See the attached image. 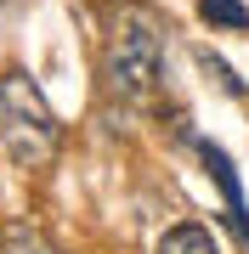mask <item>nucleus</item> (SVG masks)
Instances as JSON below:
<instances>
[{
  "instance_id": "obj_1",
  "label": "nucleus",
  "mask_w": 249,
  "mask_h": 254,
  "mask_svg": "<svg viewBox=\"0 0 249 254\" xmlns=\"http://www.w3.org/2000/svg\"><path fill=\"white\" fill-rule=\"evenodd\" d=\"M57 141H63V125H57L51 102L40 96V85L23 68H6L0 73V147H6V158L23 170H46Z\"/></svg>"
},
{
  "instance_id": "obj_2",
  "label": "nucleus",
  "mask_w": 249,
  "mask_h": 254,
  "mask_svg": "<svg viewBox=\"0 0 249 254\" xmlns=\"http://www.w3.org/2000/svg\"><path fill=\"white\" fill-rule=\"evenodd\" d=\"M165 73V34L142 6H119L108 23V85L119 102H148Z\"/></svg>"
},
{
  "instance_id": "obj_3",
  "label": "nucleus",
  "mask_w": 249,
  "mask_h": 254,
  "mask_svg": "<svg viewBox=\"0 0 249 254\" xmlns=\"http://www.w3.org/2000/svg\"><path fill=\"white\" fill-rule=\"evenodd\" d=\"M198 158L210 164L215 187H221V198H227V209H232V226H238V237H249V203H244V187H238V170H232V158H227L215 141H198Z\"/></svg>"
},
{
  "instance_id": "obj_4",
  "label": "nucleus",
  "mask_w": 249,
  "mask_h": 254,
  "mask_svg": "<svg viewBox=\"0 0 249 254\" xmlns=\"http://www.w3.org/2000/svg\"><path fill=\"white\" fill-rule=\"evenodd\" d=\"M159 254H215L210 232L198 226V220H175V226L159 237Z\"/></svg>"
},
{
  "instance_id": "obj_5",
  "label": "nucleus",
  "mask_w": 249,
  "mask_h": 254,
  "mask_svg": "<svg viewBox=\"0 0 249 254\" xmlns=\"http://www.w3.org/2000/svg\"><path fill=\"white\" fill-rule=\"evenodd\" d=\"M198 17H204V23H215V28H249L244 0H198Z\"/></svg>"
},
{
  "instance_id": "obj_6",
  "label": "nucleus",
  "mask_w": 249,
  "mask_h": 254,
  "mask_svg": "<svg viewBox=\"0 0 249 254\" xmlns=\"http://www.w3.org/2000/svg\"><path fill=\"white\" fill-rule=\"evenodd\" d=\"M198 68H204V73H210V79H215V85H221V91H227V96H249V85L238 79V68H227V63H221V57H215V51H198Z\"/></svg>"
},
{
  "instance_id": "obj_7",
  "label": "nucleus",
  "mask_w": 249,
  "mask_h": 254,
  "mask_svg": "<svg viewBox=\"0 0 249 254\" xmlns=\"http://www.w3.org/2000/svg\"><path fill=\"white\" fill-rule=\"evenodd\" d=\"M6 254H63V249H57L51 237L28 232V226H11V232H6Z\"/></svg>"
}]
</instances>
